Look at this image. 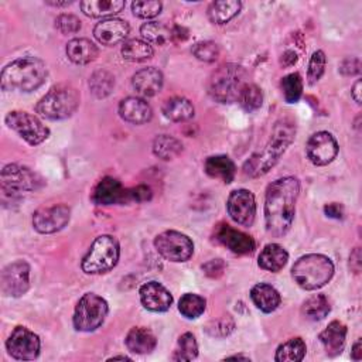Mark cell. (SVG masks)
<instances>
[{"label": "cell", "instance_id": "6da1fadb", "mask_svg": "<svg viewBox=\"0 0 362 362\" xmlns=\"http://www.w3.org/2000/svg\"><path fill=\"white\" fill-rule=\"evenodd\" d=\"M300 181L296 177H281L269 184L264 197V225L269 235L284 236L294 221Z\"/></svg>", "mask_w": 362, "mask_h": 362}, {"label": "cell", "instance_id": "7a4b0ae2", "mask_svg": "<svg viewBox=\"0 0 362 362\" xmlns=\"http://www.w3.org/2000/svg\"><path fill=\"white\" fill-rule=\"evenodd\" d=\"M296 136V124L288 119H280L272 129L270 139L264 148L255 153L245 164L243 171L249 177H260L266 174L284 154Z\"/></svg>", "mask_w": 362, "mask_h": 362}, {"label": "cell", "instance_id": "3957f363", "mask_svg": "<svg viewBox=\"0 0 362 362\" xmlns=\"http://www.w3.org/2000/svg\"><path fill=\"white\" fill-rule=\"evenodd\" d=\"M48 75L47 65L37 57H23L6 65L0 75L1 89L6 92H31L40 88Z\"/></svg>", "mask_w": 362, "mask_h": 362}, {"label": "cell", "instance_id": "277c9868", "mask_svg": "<svg viewBox=\"0 0 362 362\" xmlns=\"http://www.w3.org/2000/svg\"><path fill=\"white\" fill-rule=\"evenodd\" d=\"M247 82V72L236 64H223L216 68L208 81V93L219 103L238 102Z\"/></svg>", "mask_w": 362, "mask_h": 362}, {"label": "cell", "instance_id": "5b68a950", "mask_svg": "<svg viewBox=\"0 0 362 362\" xmlns=\"http://www.w3.org/2000/svg\"><path fill=\"white\" fill-rule=\"evenodd\" d=\"M291 276L303 290H318L334 276V263L325 255H304L293 264Z\"/></svg>", "mask_w": 362, "mask_h": 362}, {"label": "cell", "instance_id": "8992f818", "mask_svg": "<svg viewBox=\"0 0 362 362\" xmlns=\"http://www.w3.org/2000/svg\"><path fill=\"white\" fill-rule=\"evenodd\" d=\"M1 201L4 205L17 204L24 192H33L44 185V180L31 168L7 164L1 170Z\"/></svg>", "mask_w": 362, "mask_h": 362}, {"label": "cell", "instance_id": "52a82bcc", "mask_svg": "<svg viewBox=\"0 0 362 362\" xmlns=\"http://www.w3.org/2000/svg\"><path fill=\"white\" fill-rule=\"evenodd\" d=\"M79 93L74 86L58 83L38 100L35 110L45 119L62 120L74 115L79 106Z\"/></svg>", "mask_w": 362, "mask_h": 362}, {"label": "cell", "instance_id": "ba28073f", "mask_svg": "<svg viewBox=\"0 0 362 362\" xmlns=\"http://www.w3.org/2000/svg\"><path fill=\"white\" fill-rule=\"evenodd\" d=\"M120 256V246L116 238L112 235L98 236L88 253L83 256L81 267L86 274H100L112 270Z\"/></svg>", "mask_w": 362, "mask_h": 362}, {"label": "cell", "instance_id": "9c48e42d", "mask_svg": "<svg viewBox=\"0 0 362 362\" xmlns=\"http://www.w3.org/2000/svg\"><path fill=\"white\" fill-rule=\"evenodd\" d=\"M109 311V305L105 298L95 293L83 294L76 303L74 311V327L76 331L90 332L98 329Z\"/></svg>", "mask_w": 362, "mask_h": 362}, {"label": "cell", "instance_id": "30bf717a", "mask_svg": "<svg viewBox=\"0 0 362 362\" xmlns=\"http://www.w3.org/2000/svg\"><path fill=\"white\" fill-rule=\"evenodd\" d=\"M6 124L31 146L42 143L49 136V129L37 116L28 112L13 110L7 113Z\"/></svg>", "mask_w": 362, "mask_h": 362}, {"label": "cell", "instance_id": "8fae6325", "mask_svg": "<svg viewBox=\"0 0 362 362\" xmlns=\"http://www.w3.org/2000/svg\"><path fill=\"white\" fill-rule=\"evenodd\" d=\"M156 250L170 262H187L194 253L192 240L178 230H164L154 239Z\"/></svg>", "mask_w": 362, "mask_h": 362}, {"label": "cell", "instance_id": "7c38bea8", "mask_svg": "<svg viewBox=\"0 0 362 362\" xmlns=\"http://www.w3.org/2000/svg\"><path fill=\"white\" fill-rule=\"evenodd\" d=\"M8 354L18 361H33L40 355L41 342L37 334L27 327H16L6 341Z\"/></svg>", "mask_w": 362, "mask_h": 362}, {"label": "cell", "instance_id": "4fadbf2b", "mask_svg": "<svg viewBox=\"0 0 362 362\" xmlns=\"http://www.w3.org/2000/svg\"><path fill=\"white\" fill-rule=\"evenodd\" d=\"M1 291L8 297H21L30 288V266L24 260L7 264L1 272Z\"/></svg>", "mask_w": 362, "mask_h": 362}, {"label": "cell", "instance_id": "5bb4252c", "mask_svg": "<svg viewBox=\"0 0 362 362\" xmlns=\"http://www.w3.org/2000/svg\"><path fill=\"white\" fill-rule=\"evenodd\" d=\"M229 216L239 225L252 226L256 218V201L252 191L239 188L233 189L226 201Z\"/></svg>", "mask_w": 362, "mask_h": 362}, {"label": "cell", "instance_id": "9a60e30c", "mask_svg": "<svg viewBox=\"0 0 362 362\" xmlns=\"http://www.w3.org/2000/svg\"><path fill=\"white\" fill-rule=\"evenodd\" d=\"M305 153L314 165H327L338 154V143L328 132H317L307 140Z\"/></svg>", "mask_w": 362, "mask_h": 362}, {"label": "cell", "instance_id": "2e32d148", "mask_svg": "<svg viewBox=\"0 0 362 362\" xmlns=\"http://www.w3.org/2000/svg\"><path fill=\"white\" fill-rule=\"evenodd\" d=\"M69 218L71 209L64 204L44 206L34 212L33 226L40 233H54L65 228Z\"/></svg>", "mask_w": 362, "mask_h": 362}, {"label": "cell", "instance_id": "e0dca14e", "mask_svg": "<svg viewBox=\"0 0 362 362\" xmlns=\"http://www.w3.org/2000/svg\"><path fill=\"white\" fill-rule=\"evenodd\" d=\"M214 239L236 255H250L255 250V240L247 233L219 222L214 229Z\"/></svg>", "mask_w": 362, "mask_h": 362}, {"label": "cell", "instance_id": "ac0fdd59", "mask_svg": "<svg viewBox=\"0 0 362 362\" xmlns=\"http://www.w3.org/2000/svg\"><path fill=\"white\" fill-rule=\"evenodd\" d=\"M140 301L144 308L154 313H164L173 304L171 293L158 281H147L139 288Z\"/></svg>", "mask_w": 362, "mask_h": 362}, {"label": "cell", "instance_id": "d6986e66", "mask_svg": "<svg viewBox=\"0 0 362 362\" xmlns=\"http://www.w3.org/2000/svg\"><path fill=\"white\" fill-rule=\"evenodd\" d=\"M130 27L127 24V21L122 20V18H105L102 21H99L95 28H93V35L95 38L106 45V47H113L122 41H124V38L129 35Z\"/></svg>", "mask_w": 362, "mask_h": 362}, {"label": "cell", "instance_id": "ffe728a7", "mask_svg": "<svg viewBox=\"0 0 362 362\" xmlns=\"http://www.w3.org/2000/svg\"><path fill=\"white\" fill-rule=\"evenodd\" d=\"M124 192L122 182L113 177H103L93 188L90 199L96 205L124 204Z\"/></svg>", "mask_w": 362, "mask_h": 362}, {"label": "cell", "instance_id": "44dd1931", "mask_svg": "<svg viewBox=\"0 0 362 362\" xmlns=\"http://www.w3.org/2000/svg\"><path fill=\"white\" fill-rule=\"evenodd\" d=\"M119 115L127 123L143 124L151 119L153 110H151V106L143 98L129 96L120 100Z\"/></svg>", "mask_w": 362, "mask_h": 362}, {"label": "cell", "instance_id": "7402d4cb", "mask_svg": "<svg viewBox=\"0 0 362 362\" xmlns=\"http://www.w3.org/2000/svg\"><path fill=\"white\" fill-rule=\"evenodd\" d=\"M163 82L164 78L161 71H158L154 66L141 68L132 78V85L136 89V92L146 98L157 95L163 88Z\"/></svg>", "mask_w": 362, "mask_h": 362}, {"label": "cell", "instance_id": "603a6c76", "mask_svg": "<svg viewBox=\"0 0 362 362\" xmlns=\"http://www.w3.org/2000/svg\"><path fill=\"white\" fill-rule=\"evenodd\" d=\"M320 341L325 349V352L329 356H335L341 354L344 345H345V338H346V327L341 321L335 320L331 321L327 328L320 334Z\"/></svg>", "mask_w": 362, "mask_h": 362}, {"label": "cell", "instance_id": "cb8c5ba5", "mask_svg": "<svg viewBox=\"0 0 362 362\" xmlns=\"http://www.w3.org/2000/svg\"><path fill=\"white\" fill-rule=\"evenodd\" d=\"M288 260L287 250L279 243H267L257 257V264L260 269L277 273L280 272Z\"/></svg>", "mask_w": 362, "mask_h": 362}, {"label": "cell", "instance_id": "d4e9b609", "mask_svg": "<svg viewBox=\"0 0 362 362\" xmlns=\"http://www.w3.org/2000/svg\"><path fill=\"white\" fill-rule=\"evenodd\" d=\"M250 298L253 304L263 313H273L281 301L280 293L267 283H257L250 290Z\"/></svg>", "mask_w": 362, "mask_h": 362}, {"label": "cell", "instance_id": "484cf974", "mask_svg": "<svg viewBox=\"0 0 362 362\" xmlns=\"http://www.w3.org/2000/svg\"><path fill=\"white\" fill-rule=\"evenodd\" d=\"M124 344L130 352L144 355L154 351L157 345V339L148 328L134 327L127 332Z\"/></svg>", "mask_w": 362, "mask_h": 362}, {"label": "cell", "instance_id": "4316f807", "mask_svg": "<svg viewBox=\"0 0 362 362\" xmlns=\"http://www.w3.org/2000/svg\"><path fill=\"white\" fill-rule=\"evenodd\" d=\"M205 173L212 178H219L225 184H229L233 181L236 174V165L235 163L225 154L211 156L205 160L204 164Z\"/></svg>", "mask_w": 362, "mask_h": 362}, {"label": "cell", "instance_id": "83f0119b", "mask_svg": "<svg viewBox=\"0 0 362 362\" xmlns=\"http://www.w3.org/2000/svg\"><path fill=\"white\" fill-rule=\"evenodd\" d=\"M98 47L88 38H74L66 44V55L76 65H85L96 59Z\"/></svg>", "mask_w": 362, "mask_h": 362}, {"label": "cell", "instance_id": "f1b7e54d", "mask_svg": "<svg viewBox=\"0 0 362 362\" xmlns=\"http://www.w3.org/2000/svg\"><path fill=\"white\" fill-rule=\"evenodd\" d=\"M79 6L83 14H86L88 17L110 18V16L120 13L126 4L123 0H83Z\"/></svg>", "mask_w": 362, "mask_h": 362}, {"label": "cell", "instance_id": "f546056e", "mask_svg": "<svg viewBox=\"0 0 362 362\" xmlns=\"http://www.w3.org/2000/svg\"><path fill=\"white\" fill-rule=\"evenodd\" d=\"M242 8V3L239 0H222V1H214L208 7V18L211 23L222 25L230 21Z\"/></svg>", "mask_w": 362, "mask_h": 362}, {"label": "cell", "instance_id": "4dcf8cb0", "mask_svg": "<svg viewBox=\"0 0 362 362\" xmlns=\"http://www.w3.org/2000/svg\"><path fill=\"white\" fill-rule=\"evenodd\" d=\"M163 115L171 122H187L194 116V106L187 98L174 96L164 102Z\"/></svg>", "mask_w": 362, "mask_h": 362}, {"label": "cell", "instance_id": "1f68e13d", "mask_svg": "<svg viewBox=\"0 0 362 362\" xmlns=\"http://www.w3.org/2000/svg\"><path fill=\"white\" fill-rule=\"evenodd\" d=\"M329 311H331V304L324 294H314L308 297L301 307V313L304 318L310 321H321L329 314Z\"/></svg>", "mask_w": 362, "mask_h": 362}, {"label": "cell", "instance_id": "d6a6232c", "mask_svg": "<svg viewBox=\"0 0 362 362\" xmlns=\"http://www.w3.org/2000/svg\"><path fill=\"white\" fill-rule=\"evenodd\" d=\"M122 57L132 62H141L153 57V47L140 38H132L123 42L122 45Z\"/></svg>", "mask_w": 362, "mask_h": 362}, {"label": "cell", "instance_id": "836d02e7", "mask_svg": "<svg viewBox=\"0 0 362 362\" xmlns=\"http://www.w3.org/2000/svg\"><path fill=\"white\" fill-rule=\"evenodd\" d=\"M182 151V144L178 139L168 136V134H161L157 136L153 141V153L156 157L161 160H173Z\"/></svg>", "mask_w": 362, "mask_h": 362}, {"label": "cell", "instance_id": "e575fe53", "mask_svg": "<svg viewBox=\"0 0 362 362\" xmlns=\"http://www.w3.org/2000/svg\"><path fill=\"white\" fill-rule=\"evenodd\" d=\"M305 342L297 337L281 344L274 355V361L277 362H300L305 355Z\"/></svg>", "mask_w": 362, "mask_h": 362}, {"label": "cell", "instance_id": "d590c367", "mask_svg": "<svg viewBox=\"0 0 362 362\" xmlns=\"http://www.w3.org/2000/svg\"><path fill=\"white\" fill-rule=\"evenodd\" d=\"M115 88V76L106 69L95 71L89 78V89L98 99H103L112 93Z\"/></svg>", "mask_w": 362, "mask_h": 362}, {"label": "cell", "instance_id": "8d00e7d4", "mask_svg": "<svg viewBox=\"0 0 362 362\" xmlns=\"http://www.w3.org/2000/svg\"><path fill=\"white\" fill-rule=\"evenodd\" d=\"M140 34L144 38V41H147L150 45L154 44L163 47L171 41V30L157 21L144 23L140 27Z\"/></svg>", "mask_w": 362, "mask_h": 362}, {"label": "cell", "instance_id": "74e56055", "mask_svg": "<svg viewBox=\"0 0 362 362\" xmlns=\"http://www.w3.org/2000/svg\"><path fill=\"white\" fill-rule=\"evenodd\" d=\"M206 307V301L204 297L194 294V293H185L180 301H178V311L189 320L198 318Z\"/></svg>", "mask_w": 362, "mask_h": 362}, {"label": "cell", "instance_id": "f35d334b", "mask_svg": "<svg viewBox=\"0 0 362 362\" xmlns=\"http://www.w3.org/2000/svg\"><path fill=\"white\" fill-rule=\"evenodd\" d=\"M197 355H198V344L194 334L184 332L182 335H180L177 348L171 358L174 361H192L197 358Z\"/></svg>", "mask_w": 362, "mask_h": 362}, {"label": "cell", "instance_id": "ab89813d", "mask_svg": "<svg viewBox=\"0 0 362 362\" xmlns=\"http://www.w3.org/2000/svg\"><path fill=\"white\" fill-rule=\"evenodd\" d=\"M280 86H281L284 100L287 103H296L300 100L303 95V79L298 72H293L283 76Z\"/></svg>", "mask_w": 362, "mask_h": 362}, {"label": "cell", "instance_id": "60d3db41", "mask_svg": "<svg viewBox=\"0 0 362 362\" xmlns=\"http://www.w3.org/2000/svg\"><path fill=\"white\" fill-rule=\"evenodd\" d=\"M238 102L240 103V106L246 110V112H255L257 110L262 103H263V93L260 90V88L255 83H246V86L243 88Z\"/></svg>", "mask_w": 362, "mask_h": 362}, {"label": "cell", "instance_id": "b9f144b4", "mask_svg": "<svg viewBox=\"0 0 362 362\" xmlns=\"http://www.w3.org/2000/svg\"><path fill=\"white\" fill-rule=\"evenodd\" d=\"M325 54L321 49H317L313 52L310 62H308V71H307V79H308V85H314L320 81V78L324 74L325 69Z\"/></svg>", "mask_w": 362, "mask_h": 362}, {"label": "cell", "instance_id": "7bdbcfd3", "mask_svg": "<svg viewBox=\"0 0 362 362\" xmlns=\"http://www.w3.org/2000/svg\"><path fill=\"white\" fill-rule=\"evenodd\" d=\"M195 58L204 62H214L219 57V47L214 41H199L192 47Z\"/></svg>", "mask_w": 362, "mask_h": 362}, {"label": "cell", "instance_id": "ee69618b", "mask_svg": "<svg viewBox=\"0 0 362 362\" xmlns=\"http://www.w3.org/2000/svg\"><path fill=\"white\" fill-rule=\"evenodd\" d=\"M163 4L160 1H133L132 11L140 18H153L160 14Z\"/></svg>", "mask_w": 362, "mask_h": 362}, {"label": "cell", "instance_id": "f6af8a7d", "mask_svg": "<svg viewBox=\"0 0 362 362\" xmlns=\"http://www.w3.org/2000/svg\"><path fill=\"white\" fill-rule=\"evenodd\" d=\"M235 328V322L229 315L221 317L215 321H211L206 327V332L212 337H226L229 335Z\"/></svg>", "mask_w": 362, "mask_h": 362}, {"label": "cell", "instance_id": "bcb514c9", "mask_svg": "<svg viewBox=\"0 0 362 362\" xmlns=\"http://www.w3.org/2000/svg\"><path fill=\"white\" fill-rule=\"evenodd\" d=\"M55 27L62 34H74L81 30V20L74 14H59L55 18Z\"/></svg>", "mask_w": 362, "mask_h": 362}, {"label": "cell", "instance_id": "7dc6e473", "mask_svg": "<svg viewBox=\"0 0 362 362\" xmlns=\"http://www.w3.org/2000/svg\"><path fill=\"white\" fill-rule=\"evenodd\" d=\"M153 197L151 188L148 185H136L133 188H126L124 192V204L129 202H144V201H150Z\"/></svg>", "mask_w": 362, "mask_h": 362}, {"label": "cell", "instance_id": "c3c4849f", "mask_svg": "<svg viewBox=\"0 0 362 362\" xmlns=\"http://www.w3.org/2000/svg\"><path fill=\"white\" fill-rule=\"evenodd\" d=\"M225 269H226V264H225V262L222 259H212V260L206 262L205 264H202L204 273L208 277H211V279L221 277L223 274Z\"/></svg>", "mask_w": 362, "mask_h": 362}, {"label": "cell", "instance_id": "681fc988", "mask_svg": "<svg viewBox=\"0 0 362 362\" xmlns=\"http://www.w3.org/2000/svg\"><path fill=\"white\" fill-rule=\"evenodd\" d=\"M339 71L344 75H356L361 72V62L358 58H346L339 65Z\"/></svg>", "mask_w": 362, "mask_h": 362}, {"label": "cell", "instance_id": "f907efd6", "mask_svg": "<svg viewBox=\"0 0 362 362\" xmlns=\"http://www.w3.org/2000/svg\"><path fill=\"white\" fill-rule=\"evenodd\" d=\"M324 214L328 216V218H334V219H342L344 218V208L341 204L338 202H331V204H327L324 206Z\"/></svg>", "mask_w": 362, "mask_h": 362}, {"label": "cell", "instance_id": "816d5d0a", "mask_svg": "<svg viewBox=\"0 0 362 362\" xmlns=\"http://www.w3.org/2000/svg\"><path fill=\"white\" fill-rule=\"evenodd\" d=\"M349 264L354 273H359L361 272V249L355 247L354 252L349 256Z\"/></svg>", "mask_w": 362, "mask_h": 362}, {"label": "cell", "instance_id": "f5cc1de1", "mask_svg": "<svg viewBox=\"0 0 362 362\" xmlns=\"http://www.w3.org/2000/svg\"><path fill=\"white\" fill-rule=\"evenodd\" d=\"M296 62H297V54H296L294 51L287 49V51L283 52V55H281V58H280V64H281L283 66H291V65H294Z\"/></svg>", "mask_w": 362, "mask_h": 362}, {"label": "cell", "instance_id": "db71d44e", "mask_svg": "<svg viewBox=\"0 0 362 362\" xmlns=\"http://www.w3.org/2000/svg\"><path fill=\"white\" fill-rule=\"evenodd\" d=\"M351 358H352L354 361H361V358H362V339H361V338H358L356 342L352 345Z\"/></svg>", "mask_w": 362, "mask_h": 362}, {"label": "cell", "instance_id": "11a10c76", "mask_svg": "<svg viewBox=\"0 0 362 362\" xmlns=\"http://www.w3.org/2000/svg\"><path fill=\"white\" fill-rule=\"evenodd\" d=\"M361 86H362V82H361V79H358V81L354 83L352 89H351V95H352L354 100H355L358 105L361 103Z\"/></svg>", "mask_w": 362, "mask_h": 362}, {"label": "cell", "instance_id": "9f6ffc18", "mask_svg": "<svg viewBox=\"0 0 362 362\" xmlns=\"http://www.w3.org/2000/svg\"><path fill=\"white\" fill-rule=\"evenodd\" d=\"M72 1H68V0H65V1H47V4H49V6H54V7H62V6H69Z\"/></svg>", "mask_w": 362, "mask_h": 362}, {"label": "cell", "instance_id": "6f0895ef", "mask_svg": "<svg viewBox=\"0 0 362 362\" xmlns=\"http://www.w3.org/2000/svg\"><path fill=\"white\" fill-rule=\"evenodd\" d=\"M225 359H243V361H249V356H243V355H232V356H226Z\"/></svg>", "mask_w": 362, "mask_h": 362}, {"label": "cell", "instance_id": "680465c9", "mask_svg": "<svg viewBox=\"0 0 362 362\" xmlns=\"http://www.w3.org/2000/svg\"><path fill=\"white\" fill-rule=\"evenodd\" d=\"M112 359H113V361H115V359H122V361H124V359H127V361H129V359H130V358H129V356H124V355H116V356H112V358H110V359H109V361H112Z\"/></svg>", "mask_w": 362, "mask_h": 362}]
</instances>
